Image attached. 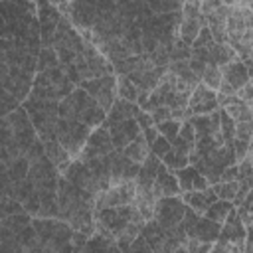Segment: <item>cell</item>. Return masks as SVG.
Listing matches in <instances>:
<instances>
[{
    "label": "cell",
    "mask_w": 253,
    "mask_h": 253,
    "mask_svg": "<svg viewBox=\"0 0 253 253\" xmlns=\"http://www.w3.org/2000/svg\"><path fill=\"white\" fill-rule=\"evenodd\" d=\"M91 132H93V126H89L81 121H67L63 117H59V121H57V140L67 148L71 158H79Z\"/></svg>",
    "instance_id": "cell-1"
},
{
    "label": "cell",
    "mask_w": 253,
    "mask_h": 253,
    "mask_svg": "<svg viewBox=\"0 0 253 253\" xmlns=\"http://www.w3.org/2000/svg\"><path fill=\"white\" fill-rule=\"evenodd\" d=\"M188 206L186 202L182 200V196H166V198H160L156 202V208H154V219L162 225V229L168 233L172 229H176L182 219H184V213H186Z\"/></svg>",
    "instance_id": "cell-2"
},
{
    "label": "cell",
    "mask_w": 253,
    "mask_h": 253,
    "mask_svg": "<svg viewBox=\"0 0 253 253\" xmlns=\"http://www.w3.org/2000/svg\"><path fill=\"white\" fill-rule=\"evenodd\" d=\"M63 176H65L67 180H71L79 190L91 194L93 198H97V196L103 192V186L99 184V180L95 178V174L91 172V168H89L85 162H81L79 158H73V160H71V164H69V168L63 172Z\"/></svg>",
    "instance_id": "cell-3"
},
{
    "label": "cell",
    "mask_w": 253,
    "mask_h": 253,
    "mask_svg": "<svg viewBox=\"0 0 253 253\" xmlns=\"http://www.w3.org/2000/svg\"><path fill=\"white\" fill-rule=\"evenodd\" d=\"M61 12L49 0H38V20L42 26V47H53L55 30L61 20Z\"/></svg>",
    "instance_id": "cell-4"
},
{
    "label": "cell",
    "mask_w": 253,
    "mask_h": 253,
    "mask_svg": "<svg viewBox=\"0 0 253 253\" xmlns=\"http://www.w3.org/2000/svg\"><path fill=\"white\" fill-rule=\"evenodd\" d=\"M95 103H97V99L93 95H89L83 87L77 85L65 99L59 101V117H63L67 121H79L81 113Z\"/></svg>",
    "instance_id": "cell-5"
},
{
    "label": "cell",
    "mask_w": 253,
    "mask_h": 253,
    "mask_svg": "<svg viewBox=\"0 0 253 253\" xmlns=\"http://www.w3.org/2000/svg\"><path fill=\"white\" fill-rule=\"evenodd\" d=\"M113 150H115L113 136H111L109 128L101 125V126L93 128V132H91V136H89V140H87L85 148H83V150H81V154H79V160L87 162V160H91V158L107 156V154H111Z\"/></svg>",
    "instance_id": "cell-6"
},
{
    "label": "cell",
    "mask_w": 253,
    "mask_h": 253,
    "mask_svg": "<svg viewBox=\"0 0 253 253\" xmlns=\"http://www.w3.org/2000/svg\"><path fill=\"white\" fill-rule=\"evenodd\" d=\"M138 170H140V164L130 160L125 154V150L115 148L111 152V186L123 184L126 180H134Z\"/></svg>",
    "instance_id": "cell-7"
},
{
    "label": "cell",
    "mask_w": 253,
    "mask_h": 253,
    "mask_svg": "<svg viewBox=\"0 0 253 253\" xmlns=\"http://www.w3.org/2000/svg\"><path fill=\"white\" fill-rule=\"evenodd\" d=\"M245 239H247V227H245L243 219L239 217L237 208H233V210L229 211L227 219H225L223 225H221V233H219V239H217V241L233 243V245H237L241 251H245Z\"/></svg>",
    "instance_id": "cell-8"
},
{
    "label": "cell",
    "mask_w": 253,
    "mask_h": 253,
    "mask_svg": "<svg viewBox=\"0 0 253 253\" xmlns=\"http://www.w3.org/2000/svg\"><path fill=\"white\" fill-rule=\"evenodd\" d=\"M152 194H154L156 200L166 198V196H182V190H180V184H178V176L164 162L158 168L156 180L152 184Z\"/></svg>",
    "instance_id": "cell-9"
},
{
    "label": "cell",
    "mask_w": 253,
    "mask_h": 253,
    "mask_svg": "<svg viewBox=\"0 0 253 253\" xmlns=\"http://www.w3.org/2000/svg\"><path fill=\"white\" fill-rule=\"evenodd\" d=\"M109 132H111V136H113L115 148L123 150L126 144H130V142L142 132V128H140V125L136 123V119H126V121L113 123V125L109 126Z\"/></svg>",
    "instance_id": "cell-10"
},
{
    "label": "cell",
    "mask_w": 253,
    "mask_h": 253,
    "mask_svg": "<svg viewBox=\"0 0 253 253\" xmlns=\"http://www.w3.org/2000/svg\"><path fill=\"white\" fill-rule=\"evenodd\" d=\"M182 200H184L186 206L192 208L198 215H206L208 208H210L215 200H219V198H217L213 186H210V188H206V190H190V192H182Z\"/></svg>",
    "instance_id": "cell-11"
},
{
    "label": "cell",
    "mask_w": 253,
    "mask_h": 253,
    "mask_svg": "<svg viewBox=\"0 0 253 253\" xmlns=\"http://www.w3.org/2000/svg\"><path fill=\"white\" fill-rule=\"evenodd\" d=\"M140 113V107L134 103V101H126L123 97H119L113 105V109L107 113V119L103 123V126H111L113 123H119V121H126V119H136V115Z\"/></svg>",
    "instance_id": "cell-12"
},
{
    "label": "cell",
    "mask_w": 253,
    "mask_h": 253,
    "mask_svg": "<svg viewBox=\"0 0 253 253\" xmlns=\"http://www.w3.org/2000/svg\"><path fill=\"white\" fill-rule=\"evenodd\" d=\"M160 164H162V160H160L154 152H150L148 158L140 164V170H138V174H136V178H134L136 190H152V184H154V180H156V174H158Z\"/></svg>",
    "instance_id": "cell-13"
},
{
    "label": "cell",
    "mask_w": 253,
    "mask_h": 253,
    "mask_svg": "<svg viewBox=\"0 0 253 253\" xmlns=\"http://www.w3.org/2000/svg\"><path fill=\"white\" fill-rule=\"evenodd\" d=\"M30 172V160L26 154L14 158L8 166H0V174H2V184L4 182H22L28 178Z\"/></svg>",
    "instance_id": "cell-14"
},
{
    "label": "cell",
    "mask_w": 253,
    "mask_h": 253,
    "mask_svg": "<svg viewBox=\"0 0 253 253\" xmlns=\"http://www.w3.org/2000/svg\"><path fill=\"white\" fill-rule=\"evenodd\" d=\"M219 233H221V223L210 219L208 215H200L194 231L188 235V237H196L200 241H210V243H215L219 239Z\"/></svg>",
    "instance_id": "cell-15"
},
{
    "label": "cell",
    "mask_w": 253,
    "mask_h": 253,
    "mask_svg": "<svg viewBox=\"0 0 253 253\" xmlns=\"http://www.w3.org/2000/svg\"><path fill=\"white\" fill-rule=\"evenodd\" d=\"M45 144V154H47V158L57 166V170L63 174L67 168H69V164H71V154L67 152V148L57 140V138H51V140H45L43 142Z\"/></svg>",
    "instance_id": "cell-16"
},
{
    "label": "cell",
    "mask_w": 253,
    "mask_h": 253,
    "mask_svg": "<svg viewBox=\"0 0 253 253\" xmlns=\"http://www.w3.org/2000/svg\"><path fill=\"white\" fill-rule=\"evenodd\" d=\"M221 73H223V77L235 87V89H239V87H243L251 77H249V71H247V67H245V63L237 57V59H233V61H229V63H225V65H221Z\"/></svg>",
    "instance_id": "cell-17"
},
{
    "label": "cell",
    "mask_w": 253,
    "mask_h": 253,
    "mask_svg": "<svg viewBox=\"0 0 253 253\" xmlns=\"http://www.w3.org/2000/svg\"><path fill=\"white\" fill-rule=\"evenodd\" d=\"M140 235H144V237H146V241H148V245H150V249H152V251H162L164 241H166V231L162 229V225H160L154 217H152V219H148V221L144 223V227H142Z\"/></svg>",
    "instance_id": "cell-18"
},
{
    "label": "cell",
    "mask_w": 253,
    "mask_h": 253,
    "mask_svg": "<svg viewBox=\"0 0 253 253\" xmlns=\"http://www.w3.org/2000/svg\"><path fill=\"white\" fill-rule=\"evenodd\" d=\"M125 154L130 158V160H134V162H138V164H142L146 158H148V154L152 152V148H150V142L144 138V134L140 132L130 144H126L125 148Z\"/></svg>",
    "instance_id": "cell-19"
},
{
    "label": "cell",
    "mask_w": 253,
    "mask_h": 253,
    "mask_svg": "<svg viewBox=\"0 0 253 253\" xmlns=\"http://www.w3.org/2000/svg\"><path fill=\"white\" fill-rule=\"evenodd\" d=\"M233 59H237V51L231 47V43H217V42L211 43V47H210V61H213V63H217L221 67V65L229 63Z\"/></svg>",
    "instance_id": "cell-20"
},
{
    "label": "cell",
    "mask_w": 253,
    "mask_h": 253,
    "mask_svg": "<svg viewBox=\"0 0 253 253\" xmlns=\"http://www.w3.org/2000/svg\"><path fill=\"white\" fill-rule=\"evenodd\" d=\"M235 206H233V202H229V200H215L210 208H208V211H206V215L210 217V219H213V221H217V223H221L223 225V221L227 219V215H229V211L233 210Z\"/></svg>",
    "instance_id": "cell-21"
},
{
    "label": "cell",
    "mask_w": 253,
    "mask_h": 253,
    "mask_svg": "<svg viewBox=\"0 0 253 253\" xmlns=\"http://www.w3.org/2000/svg\"><path fill=\"white\" fill-rule=\"evenodd\" d=\"M32 219H34V215L32 213H28V211H22V213H14V215H4V217H0V225H6V227H10L12 231H22L24 227H28L30 223H32Z\"/></svg>",
    "instance_id": "cell-22"
},
{
    "label": "cell",
    "mask_w": 253,
    "mask_h": 253,
    "mask_svg": "<svg viewBox=\"0 0 253 253\" xmlns=\"http://www.w3.org/2000/svg\"><path fill=\"white\" fill-rule=\"evenodd\" d=\"M117 91H119V97L136 103L138 87L132 83V79H130L128 75H117Z\"/></svg>",
    "instance_id": "cell-23"
},
{
    "label": "cell",
    "mask_w": 253,
    "mask_h": 253,
    "mask_svg": "<svg viewBox=\"0 0 253 253\" xmlns=\"http://www.w3.org/2000/svg\"><path fill=\"white\" fill-rule=\"evenodd\" d=\"M215 95H217L215 89H211V87H208L204 81H200L198 87L194 89V93H192L190 99H188V107L192 109V107H196V105H200V103H204V101H211V99H215Z\"/></svg>",
    "instance_id": "cell-24"
},
{
    "label": "cell",
    "mask_w": 253,
    "mask_h": 253,
    "mask_svg": "<svg viewBox=\"0 0 253 253\" xmlns=\"http://www.w3.org/2000/svg\"><path fill=\"white\" fill-rule=\"evenodd\" d=\"M174 174L178 176V184H180V190H182V192L194 190V180H196V176H198V168H196L194 164H188L186 168H180V170H176Z\"/></svg>",
    "instance_id": "cell-25"
},
{
    "label": "cell",
    "mask_w": 253,
    "mask_h": 253,
    "mask_svg": "<svg viewBox=\"0 0 253 253\" xmlns=\"http://www.w3.org/2000/svg\"><path fill=\"white\" fill-rule=\"evenodd\" d=\"M221 79H223L221 67H219L217 63H213V61H208L206 71L202 73V81H204L208 87H211V89H215V91H217V87H219Z\"/></svg>",
    "instance_id": "cell-26"
},
{
    "label": "cell",
    "mask_w": 253,
    "mask_h": 253,
    "mask_svg": "<svg viewBox=\"0 0 253 253\" xmlns=\"http://www.w3.org/2000/svg\"><path fill=\"white\" fill-rule=\"evenodd\" d=\"M162 162L172 170V172H176V170H180V168H186L188 164H190V156L188 154H184V152H178V150H168L164 156H162Z\"/></svg>",
    "instance_id": "cell-27"
},
{
    "label": "cell",
    "mask_w": 253,
    "mask_h": 253,
    "mask_svg": "<svg viewBox=\"0 0 253 253\" xmlns=\"http://www.w3.org/2000/svg\"><path fill=\"white\" fill-rule=\"evenodd\" d=\"M146 4L154 14H166V12L182 10L184 0H146Z\"/></svg>",
    "instance_id": "cell-28"
},
{
    "label": "cell",
    "mask_w": 253,
    "mask_h": 253,
    "mask_svg": "<svg viewBox=\"0 0 253 253\" xmlns=\"http://www.w3.org/2000/svg\"><path fill=\"white\" fill-rule=\"evenodd\" d=\"M223 111H225L235 123H237V121H249V119H253V113H251V109H249V105H247L245 101H237V103H233V105H227Z\"/></svg>",
    "instance_id": "cell-29"
},
{
    "label": "cell",
    "mask_w": 253,
    "mask_h": 253,
    "mask_svg": "<svg viewBox=\"0 0 253 253\" xmlns=\"http://www.w3.org/2000/svg\"><path fill=\"white\" fill-rule=\"evenodd\" d=\"M57 65H59L57 51L53 47H42V51L38 55V71H45V69L57 67Z\"/></svg>",
    "instance_id": "cell-30"
},
{
    "label": "cell",
    "mask_w": 253,
    "mask_h": 253,
    "mask_svg": "<svg viewBox=\"0 0 253 253\" xmlns=\"http://www.w3.org/2000/svg\"><path fill=\"white\" fill-rule=\"evenodd\" d=\"M213 190H215L217 198L233 202V198L237 196V190H239V180H231V182H217V184H213Z\"/></svg>",
    "instance_id": "cell-31"
},
{
    "label": "cell",
    "mask_w": 253,
    "mask_h": 253,
    "mask_svg": "<svg viewBox=\"0 0 253 253\" xmlns=\"http://www.w3.org/2000/svg\"><path fill=\"white\" fill-rule=\"evenodd\" d=\"M172 45H174V43H158V47H156L154 51H150V59L154 61L156 67H168Z\"/></svg>",
    "instance_id": "cell-32"
},
{
    "label": "cell",
    "mask_w": 253,
    "mask_h": 253,
    "mask_svg": "<svg viewBox=\"0 0 253 253\" xmlns=\"http://www.w3.org/2000/svg\"><path fill=\"white\" fill-rule=\"evenodd\" d=\"M22 211H26L22 202H18L16 198H10V196H2V200H0V217L22 213Z\"/></svg>",
    "instance_id": "cell-33"
},
{
    "label": "cell",
    "mask_w": 253,
    "mask_h": 253,
    "mask_svg": "<svg viewBox=\"0 0 253 253\" xmlns=\"http://www.w3.org/2000/svg\"><path fill=\"white\" fill-rule=\"evenodd\" d=\"M190 57H192V45L182 42L180 38H176L172 51H170V61H182V59H190Z\"/></svg>",
    "instance_id": "cell-34"
},
{
    "label": "cell",
    "mask_w": 253,
    "mask_h": 253,
    "mask_svg": "<svg viewBox=\"0 0 253 253\" xmlns=\"http://www.w3.org/2000/svg\"><path fill=\"white\" fill-rule=\"evenodd\" d=\"M158 132L162 136H166L170 142H174V138L180 134V126H182V121H176V119H168L164 123H158Z\"/></svg>",
    "instance_id": "cell-35"
},
{
    "label": "cell",
    "mask_w": 253,
    "mask_h": 253,
    "mask_svg": "<svg viewBox=\"0 0 253 253\" xmlns=\"http://www.w3.org/2000/svg\"><path fill=\"white\" fill-rule=\"evenodd\" d=\"M0 103H2V117L10 115L12 111H16V109L22 105V101H20L16 95H12L10 91H6V89H2V95H0Z\"/></svg>",
    "instance_id": "cell-36"
},
{
    "label": "cell",
    "mask_w": 253,
    "mask_h": 253,
    "mask_svg": "<svg viewBox=\"0 0 253 253\" xmlns=\"http://www.w3.org/2000/svg\"><path fill=\"white\" fill-rule=\"evenodd\" d=\"M188 99H190V95H186V93H180V91H170L168 95H166V107H170V111H174V109H186L188 107Z\"/></svg>",
    "instance_id": "cell-37"
},
{
    "label": "cell",
    "mask_w": 253,
    "mask_h": 253,
    "mask_svg": "<svg viewBox=\"0 0 253 253\" xmlns=\"http://www.w3.org/2000/svg\"><path fill=\"white\" fill-rule=\"evenodd\" d=\"M219 119H221V134H223L225 142L227 140H233L235 138V121L223 109H219Z\"/></svg>",
    "instance_id": "cell-38"
},
{
    "label": "cell",
    "mask_w": 253,
    "mask_h": 253,
    "mask_svg": "<svg viewBox=\"0 0 253 253\" xmlns=\"http://www.w3.org/2000/svg\"><path fill=\"white\" fill-rule=\"evenodd\" d=\"M235 138L251 142V138H253V119H249V121H237L235 123Z\"/></svg>",
    "instance_id": "cell-39"
},
{
    "label": "cell",
    "mask_w": 253,
    "mask_h": 253,
    "mask_svg": "<svg viewBox=\"0 0 253 253\" xmlns=\"http://www.w3.org/2000/svg\"><path fill=\"white\" fill-rule=\"evenodd\" d=\"M103 83H105V75H103V77H93V79H83V81L79 83V87H83L89 95H93V97H95V95L101 91Z\"/></svg>",
    "instance_id": "cell-40"
},
{
    "label": "cell",
    "mask_w": 253,
    "mask_h": 253,
    "mask_svg": "<svg viewBox=\"0 0 253 253\" xmlns=\"http://www.w3.org/2000/svg\"><path fill=\"white\" fill-rule=\"evenodd\" d=\"M150 148H152V152L162 160V156H164L168 150H172V142H170L166 136H162V134H160V136L150 144Z\"/></svg>",
    "instance_id": "cell-41"
},
{
    "label": "cell",
    "mask_w": 253,
    "mask_h": 253,
    "mask_svg": "<svg viewBox=\"0 0 253 253\" xmlns=\"http://www.w3.org/2000/svg\"><path fill=\"white\" fill-rule=\"evenodd\" d=\"M150 115H152L154 125H158V123H164V121L172 119V111H170V107H166V105H158V107H154V109L150 111Z\"/></svg>",
    "instance_id": "cell-42"
},
{
    "label": "cell",
    "mask_w": 253,
    "mask_h": 253,
    "mask_svg": "<svg viewBox=\"0 0 253 253\" xmlns=\"http://www.w3.org/2000/svg\"><path fill=\"white\" fill-rule=\"evenodd\" d=\"M215 109H219L217 99H211V101H204V103H200V105L192 107L190 111H192V115H210V113H211V111H215Z\"/></svg>",
    "instance_id": "cell-43"
},
{
    "label": "cell",
    "mask_w": 253,
    "mask_h": 253,
    "mask_svg": "<svg viewBox=\"0 0 253 253\" xmlns=\"http://www.w3.org/2000/svg\"><path fill=\"white\" fill-rule=\"evenodd\" d=\"M178 136H182L188 142H196V128H194V125L190 121H182V126H180V134Z\"/></svg>",
    "instance_id": "cell-44"
},
{
    "label": "cell",
    "mask_w": 253,
    "mask_h": 253,
    "mask_svg": "<svg viewBox=\"0 0 253 253\" xmlns=\"http://www.w3.org/2000/svg\"><path fill=\"white\" fill-rule=\"evenodd\" d=\"M172 148H174V150H178V152H184V154H188V156H190V152L196 148V142H188V140H184L182 136H176V138H174V142H172Z\"/></svg>",
    "instance_id": "cell-45"
},
{
    "label": "cell",
    "mask_w": 253,
    "mask_h": 253,
    "mask_svg": "<svg viewBox=\"0 0 253 253\" xmlns=\"http://www.w3.org/2000/svg\"><path fill=\"white\" fill-rule=\"evenodd\" d=\"M223 0H202V6H200V12L208 18L210 14H213L217 8H221Z\"/></svg>",
    "instance_id": "cell-46"
},
{
    "label": "cell",
    "mask_w": 253,
    "mask_h": 253,
    "mask_svg": "<svg viewBox=\"0 0 253 253\" xmlns=\"http://www.w3.org/2000/svg\"><path fill=\"white\" fill-rule=\"evenodd\" d=\"M233 148H235V158H237V162H241V160L247 156V150H249V142H247V140H239V138H233Z\"/></svg>",
    "instance_id": "cell-47"
},
{
    "label": "cell",
    "mask_w": 253,
    "mask_h": 253,
    "mask_svg": "<svg viewBox=\"0 0 253 253\" xmlns=\"http://www.w3.org/2000/svg\"><path fill=\"white\" fill-rule=\"evenodd\" d=\"M231 180H239V164H231V166L223 168L219 182H231Z\"/></svg>",
    "instance_id": "cell-48"
},
{
    "label": "cell",
    "mask_w": 253,
    "mask_h": 253,
    "mask_svg": "<svg viewBox=\"0 0 253 253\" xmlns=\"http://www.w3.org/2000/svg\"><path fill=\"white\" fill-rule=\"evenodd\" d=\"M128 251H138V253H142V251H152V249H150V245H148L146 237H144V235H138V237L130 243Z\"/></svg>",
    "instance_id": "cell-49"
},
{
    "label": "cell",
    "mask_w": 253,
    "mask_h": 253,
    "mask_svg": "<svg viewBox=\"0 0 253 253\" xmlns=\"http://www.w3.org/2000/svg\"><path fill=\"white\" fill-rule=\"evenodd\" d=\"M237 97H239L241 101L249 103V101L253 99V83H251V81H247L243 87H239V89H237Z\"/></svg>",
    "instance_id": "cell-50"
},
{
    "label": "cell",
    "mask_w": 253,
    "mask_h": 253,
    "mask_svg": "<svg viewBox=\"0 0 253 253\" xmlns=\"http://www.w3.org/2000/svg\"><path fill=\"white\" fill-rule=\"evenodd\" d=\"M63 67V71L67 73V77L75 83V85H79L81 83V75H79V71H77V65L75 63H67V65H61Z\"/></svg>",
    "instance_id": "cell-51"
},
{
    "label": "cell",
    "mask_w": 253,
    "mask_h": 253,
    "mask_svg": "<svg viewBox=\"0 0 253 253\" xmlns=\"http://www.w3.org/2000/svg\"><path fill=\"white\" fill-rule=\"evenodd\" d=\"M136 123L140 125V128H142V130L154 125V121H152V115H150L148 111H142V109H140V113L136 115Z\"/></svg>",
    "instance_id": "cell-52"
},
{
    "label": "cell",
    "mask_w": 253,
    "mask_h": 253,
    "mask_svg": "<svg viewBox=\"0 0 253 253\" xmlns=\"http://www.w3.org/2000/svg\"><path fill=\"white\" fill-rule=\"evenodd\" d=\"M206 65H208V61L198 59V57H190V69H192L196 75H200V79H202V73L206 71Z\"/></svg>",
    "instance_id": "cell-53"
},
{
    "label": "cell",
    "mask_w": 253,
    "mask_h": 253,
    "mask_svg": "<svg viewBox=\"0 0 253 253\" xmlns=\"http://www.w3.org/2000/svg\"><path fill=\"white\" fill-rule=\"evenodd\" d=\"M217 93H223V95H237V89L223 77L221 83H219V87H217Z\"/></svg>",
    "instance_id": "cell-54"
},
{
    "label": "cell",
    "mask_w": 253,
    "mask_h": 253,
    "mask_svg": "<svg viewBox=\"0 0 253 253\" xmlns=\"http://www.w3.org/2000/svg\"><path fill=\"white\" fill-rule=\"evenodd\" d=\"M142 134H144V138H146L150 144H152V142H154V140L160 136V132H158V126H156V125H152V126L144 128V130H142Z\"/></svg>",
    "instance_id": "cell-55"
},
{
    "label": "cell",
    "mask_w": 253,
    "mask_h": 253,
    "mask_svg": "<svg viewBox=\"0 0 253 253\" xmlns=\"http://www.w3.org/2000/svg\"><path fill=\"white\" fill-rule=\"evenodd\" d=\"M210 186H211L210 180H208L204 174L198 172V176H196V180H194V190H206V188H210Z\"/></svg>",
    "instance_id": "cell-56"
},
{
    "label": "cell",
    "mask_w": 253,
    "mask_h": 253,
    "mask_svg": "<svg viewBox=\"0 0 253 253\" xmlns=\"http://www.w3.org/2000/svg\"><path fill=\"white\" fill-rule=\"evenodd\" d=\"M243 20L247 28H253V10L251 8H243Z\"/></svg>",
    "instance_id": "cell-57"
},
{
    "label": "cell",
    "mask_w": 253,
    "mask_h": 253,
    "mask_svg": "<svg viewBox=\"0 0 253 253\" xmlns=\"http://www.w3.org/2000/svg\"><path fill=\"white\" fill-rule=\"evenodd\" d=\"M223 4L233 8H247V0H223Z\"/></svg>",
    "instance_id": "cell-58"
},
{
    "label": "cell",
    "mask_w": 253,
    "mask_h": 253,
    "mask_svg": "<svg viewBox=\"0 0 253 253\" xmlns=\"http://www.w3.org/2000/svg\"><path fill=\"white\" fill-rule=\"evenodd\" d=\"M247 105H249V109H251V113H253V99H251V101H249Z\"/></svg>",
    "instance_id": "cell-59"
},
{
    "label": "cell",
    "mask_w": 253,
    "mask_h": 253,
    "mask_svg": "<svg viewBox=\"0 0 253 253\" xmlns=\"http://www.w3.org/2000/svg\"><path fill=\"white\" fill-rule=\"evenodd\" d=\"M249 81H251V83H253V75H251V79H249Z\"/></svg>",
    "instance_id": "cell-60"
},
{
    "label": "cell",
    "mask_w": 253,
    "mask_h": 253,
    "mask_svg": "<svg viewBox=\"0 0 253 253\" xmlns=\"http://www.w3.org/2000/svg\"><path fill=\"white\" fill-rule=\"evenodd\" d=\"M36 2H38V0H36Z\"/></svg>",
    "instance_id": "cell-61"
}]
</instances>
